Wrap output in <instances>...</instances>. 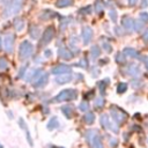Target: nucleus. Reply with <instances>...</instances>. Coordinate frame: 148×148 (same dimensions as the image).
<instances>
[{
	"instance_id": "obj_15",
	"label": "nucleus",
	"mask_w": 148,
	"mask_h": 148,
	"mask_svg": "<svg viewBox=\"0 0 148 148\" xmlns=\"http://www.w3.org/2000/svg\"><path fill=\"white\" fill-rule=\"evenodd\" d=\"M123 53L126 56V57H130V58H134V59H141V54L139 51L132 49V47H125L123 50Z\"/></svg>"
},
{
	"instance_id": "obj_35",
	"label": "nucleus",
	"mask_w": 148,
	"mask_h": 148,
	"mask_svg": "<svg viewBox=\"0 0 148 148\" xmlns=\"http://www.w3.org/2000/svg\"><path fill=\"white\" fill-rule=\"evenodd\" d=\"M109 16H110L111 21L116 23V21H117V16H118V15H117L116 9H110V10H109Z\"/></svg>"
},
{
	"instance_id": "obj_12",
	"label": "nucleus",
	"mask_w": 148,
	"mask_h": 148,
	"mask_svg": "<svg viewBox=\"0 0 148 148\" xmlns=\"http://www.w3.org/2000/svg\"><path fill=\"white\" fill-rule=\"evenodd\" d=\"M68 72H71V67L65 64H60L51 69V74H54V75H60L64 73H68Z\"/></svg>"
},
{
	"instance_id": "obj_41",
	"label": "nucleus",
	"mask_w": 148,
	"mask_h": 148,
	"mask_svg": "<svg viewBox=\"0 0 148 148\" xmlns=\"http://www.w3.org/2000/svg\"><path fill=\"white\" fill-rule=\"evenodd\" d=\"M140 60L143 62V65H145L146 69L148 71V56H143V57H141V59H140Z\"/></svg>"
},
{
	"instance_id": "obj_34",
	"label": "nucleus",
	"mask_w": 148,
	"mask_h": 148,
	"mask_svg": "<svg viewBox=\"0 0 148 148\" xmlns=\"http://www.w3.org/2000/svg\"><path fill=\"white\" fill-rule=\"evenodd\" d=\"M88 109H89V104H88V102H81V103L79 104V110H80V111L87 112Z\"/></svg>"
},
{
	"instance_id": "obj_16",
	"label": "nucleus",
	"mask_w": 148,
	"mask_h": 148,
	"mask_svg": "<svg viewBox=\"0 0 148 148\" xmlns=\"http://www.w3.org/2000/svg\"><path fill=\"white\" fill-rule=\"evenodd\" d=\"M39 32H40V30H39L38 25L30 24V27H29V34H30V36H31L32 39H37L39 37Z\"/></svg>"
},
{
	"instance_id": "obj_50",
	"label": "nucleus",
	"mask_w": 148,
	"mask_h": 148,
	"mask_svg": "<svg viewBox=\"0 0 148 148\" xmlns=\"http://www.w3.org/2000/svg\"><path fill=\"white\" fill-rule=\"evenodd\" d=\"M1 46H2V40H1V38H0V49H1Z\"/></svg>"
},
{
	"instance_id": "obj_28",
	"label": "nucleus",
	"mask_w": 148,
	"mask_h": 148,
	"mask_svg": "<svg viewBox=\"0 0 148 148\" xmlns=\"http://www.w3.org/2000/svg\"><path fill=\"white\" fill-rule=\"evenodd\" d=\"M109 81H110L109 79H104L103 81L98 82V89H99V92H101L102 95H104V92H105V87L108 86Z\"/></svg>"
},
{
	"instance_id": "obj_19",
	"label": "nucleus",
	"mask_w": 148,
	"mask_h": 148,
	"mask_svg": "<svg viewBox=\"0 0 148 148\" xmlns=\"http://www.w3.org/2000/svg\"><path fill=\"white\" fill-rule=\"evenodd\" d=\"M83 120H84V123H86L87 125H91V124H94V121H95V113L91 112V111H88V112L84 114Z\"/></svg>"
},
{
	"instance_id": "obj_20",
	"label": "nucleus",
	"mask_w": 148,
	"mask_h": 148,
	"mask_svg": "<svg viewBox=\"0 0 148 148\" xmlns=\"http://www.w3.org/2000/svg\"><path fill=\"white\" fill-rule=\"evenodd\" d=\"M99 121H101V125L104 127V128H110V125H111V121L109 120V116L106 113H103L99 118Z\"/></svg>"
},
{
	"instance_id": "obj_5",
	"label": "nucleus",
	"mask_w": 148,
	"mask_h": 148,
	"mask_svg": "<svg viewBox=\"0 0 148 148\" xmlns=\"http://www.w3.org/2000/svg\"><path fill=\"white\" fill-rule=\"evenodd\" d=\"M111 116H112L114 123L118 124V125H121L126 120V118H127V113L124 112L121 109H119L117 106L114 108V105L111 106Z\"/></svg>"
},
{
	"instance_id": "obj_33",
	"label": "nucleus",
	"mask_w": 148,
	"mask_h": 148,
	"mask_svg": "<svg viewBox=\"0 0 148 148\" xmlns=\"http://www.w3.org/2000/svg\"><path fill=\"white\" fill-rule=\"evenodd\" d=\"M102 45H103V49H104V51L106 52V53H111L112 52V46H111V44L109 43V42H103L102 43Z\"/></svg>"
},
{
	"instance_id": "obj_10",
	"label": "nucleus",
	"mask_w": 148,
	"mask_h": 148,
	"mask_svg": "<svg viewBox=\"0 0 148 148\" xmlns=\"http://www.w3.org/2000/svg\"><path fill=\"white\" fill-rule=\"evenodd\" d=\"M73 79V74L71 72L68 73H64V74H60V75H57L56 77V83L57 84H66V83H69Z\"/></svg>"
},
{
	"instance_id": "obj_8",
	"label": "nucleus",
	"mask_w": 148,
	"mask_h": 148,
	"mask_svg": "<svg viewBox=\"0 0 148 148\" xmlns=\"http://www.w3.org/2000/svg\"><path fill=\"white\" fill-rule=\"evenodd\" d=\"M134 24L135 20H133L130 16H123L121 18V27L126 31H134Z\"/></svg>"
},
{
	"instance_id": "obj_42",
	"label": "nucleus",
	"mask_w": 148,
	"mask_h": 148,
	"mask_svg": "<svg viewBox=\"0 0 148 148\" xmlns=\"http://www.w3.org/2000/svg\"><path fill=\"white\" fill-rule=\"evenodd\" d=\"M142 40L145 42V43H148V28L143 31V34H142Z\"/></svg>"
},
{
	"instance_id": "obj_7",
	"label": "nucleus",
	"mask_w": 148,
	"mask_h": 148,
	"mask_svg": "<svg viewBox=\"0 0 148 148\" xmlns=\"http://www.w3.org/2000/svg\"><path fill=\"white\" fill-rule=\"evenodd\" d=\"M14 35L13 34H7L3 38V49L7 53H12L14 49Z\"/></svg>"
},
{
	"instance_id": "obj_27",
	"label": "nucleus",
	"mask_w": 148,
	"mask_h": 148,
	"mask_svg": "<svg viewBox=\"0 0 148 148\" xmlns=\"http://www.w3.org/2000/svg\"><path fill=\"white\" fill-rule=\"evenodd\" d=\"M114 60H116V62H118V64H125V61H126V56H125L123 52H118V53L114 56Z\"/></svg>"
},
{
	"instance_id": "obj_29",
	"label": "nucleus",
	"mask_w": 148,
	"mask_h": 148,
	"mask_svg": "<svg viewBox=\"0 0 148 148\" xmlns=\"http://www.w3.org/2000/svg\"><path fill=\"white\" fill-rule=\"evenodd\" d=\"M68 23H69V18L68 17H61L60 18V30L61 31H65L66 30V28H67V25H68Z\"/></svg>"
},
{
	"instance_id": "obj_1",
	"label": "nucleus",
	"mask_w": 148,
	"mask_h": 148,
	"mask_svg": "<svg viewBox=\"0 0 148 148\" xmlns=\"http://www.w3.org/2000/svg\"><path fill=\"white\" fill-rule=\"evenodd\" d=\"M77 97V90L76 89H65L61 90L58 95H56L52 98V103H60L65 101H74Z\"/></svg>"
},
{
	"instance_id": "obj_31",
	"label": "nucleus",
	"mask_w": 148,
	"mask_h": 148,
	"mask_svg": "<svg viewBox=\"0 0 148 148\" xmlns=\"http://www.w3.org/2000/svg\"><path fill=\"white\" fill-rule=\"evenodd\" d=\"M127 90V83L126 82H120V83H118V86H117V92L118 94H123V92H125Z\"/></svg>"
},
{
	"instance_id": "obj_18",
	"label": "nucleus",
	"mask_w": 148,
	"mask_h": 148,
	"mask_svg": "<svg viewBox=\"0 0 148 148\" xmlns=\"http://www.w3.org/2000/svg\"><path fill=\"white\" fill-rule=\"evenodd\" d=\"M61 112H62V113L65 114V117L68 118V119H71V118L73 117V114H74L73 109H72V106H69V105H64V106H61Z\"/></svg>"
},
{
	"instance_id": "obj_4",
	"label": "nucleus",
	"mask_w": 148,
	"mask_h": 148,
	"mask_svg": "<svg viewBox=\"0 0 148 148\" xmlns=\"http://www.w3.org/2000/svg\"><path fill=\"white\" fill-rule=\"evenodd\" d=\"M34 52V45L29 42V40H23L20 44V49H18V57L21 60H27L31 57Z\"/></svg>"
},
{
	"instance_id": "obj_43",
	"label": "nucleus",
	"mask_w": 148,
	"mask_h": 148,
	"mask_svg": "<svg viewBox=\"0 0 148 148\" xmlns=\"http://www.w3.org/2000/svg\"><path fill=\"white\" fill-rule=\"evenodd\" d=\"M114 32H116L118 36H121L123 30H121V28H120V27H116V28H114Z\"/></svg>"
},
{
	"instance_id": "obj_25",
	"label": "nucleus",
	"mask_w": 148,
	"mask_h": 148,
	"mask_svg": "<svg viewBox=\"0 0 148 148\" xmlns=\"http://www.w3.org/2000/svg\"><path fill=\"white\" fill-rule=\"evenodd\" d=\"M59 126V121H58V118L54 116V117H52L51 119H50V121L47 123V128L49 130H54V128H57Z\"/></svg>"
},
{
	"instance_id": "obj_26",
	"label": "nucleus",
	"mask_w": 148,
	"mask_h": 148,
	"mask_svg": "<svg viewBox=\"0 0 148 148\" xmlns=\"http://www.w3.org/2000/svg\"><path fill=\"white\" fill-rule=\"evenodd\" d=\"M14 27H15L16 31H22L24 28V21L21 18H15L14 20Z\"/></svg>"
},
{
	"instance_id": "obj_21",
	"label": "nucleus",
	"mask_w": 148,
	"mask_h": 148,
	"mask_svg": "<svg viewBox=\"0 0 148 148\" xmlns=\"http://www.w3.org/2000/svg\"><path fill=\"white\" fill-rule=\"evenodd\" d=\"M43 73H44V72H43V69H40V68L34 69V71H31L30 76H29V77H27V80H28V81H32V80H35L36 77H39Z\"/></svg>"
},
{
	"instance_id": "obj_3",
	"label": "nucleus",
	"mask_w": 148,
	"mask_h": 148,
	"mask_svg": "<svg viewBox=\"0 0 148 148\" xmlns=\"http://www.w3.org/2000/svg\"><path fill=\"white\" fill-rule=\"evenodd\" d=\"M86 140L92 148H104V146L102 143V140H101V136L97 133V131H95V130H89L87 132Z\"/></svg>"
},
{
	"instance_id": "obj_38",
	"label": "nucleus",
	"mask_w": 148,
	"mask_h": 148,
	"mask_svg": "<svg viewBox=\"0 0 148 148\" xmlns=\"http://www.w3.org/2000/svg\"><path fill=\"white\" fill-rule=\"evenodd\" d=\"M140 20L143 22V23H148V13L147 12H141L140 15H139Z\"/></svg>"
},
{
	"instance_id": "obj_2",
	"label": "nucleus",
	"mask_w": 148,
	"mask_h": 148,
	"mask_svg": "<svg viewBox=\"0 0 148 148\" xmlns=\"http://www.w3.org/2000/svg\"><path fill=\"white\" fill-rule=\"evenodd\" d=\"M22 1L23 0H10L7 5V7L5 8V10L2 13V16L3 17H9V16L16 15L22 8Z\"/></svg>"
},
{
	"instance_id": "obj_39",
	"label": "nucleus",
	"mask_w": 148,
	"mask_h": 148,
	"mask_svg": "<svg viewBox=\"0 0 148 148\" xmlns=\"http://www.w3.org/2000/svg\"><path fill=\"white\" fill-rule=\"evenodd\" d=\"M143 27V22L140 20V21H135V24H134V31H140Z\"/></svg>"
},
{
	"instance_id": "obj_24",
	"label": "nucleus",
	"mask_w": 148,
	"mask_h": 148,
	"mask_svg": "<svg viewBox=\"0 0 148 148\" xmlns=\"http://www.w3.org/2000/svg\"><path fill=\"white\" fill-rule=\"evenodd\" d=\"M90 56H91L92 59L98 58V57L101 56V49H99V46H97V45H92L91 49H90Z\"/></svg>"
},
{
	"instance_id": "obj_51",
	"label": "nucleus",
	"mask_w": 148,
	"mask_h": 148,
	"mask_svg": "<svg viewBox=\"0 0 148 148\" xmlns=\"http://www.w3.org/2000/svg\"><path fill=\"white\" fill-rule=\"evenodd\" d=\"M0 148H2V146H1V145H0Z\"/></svg>"
},
{
	"instance_id": "obj_47",
	"label": "nucleus",
	"mask_w": 148,
	"mask_h": 148,
	"mask_svg": "<svg viewBox=\"0 0 148 148\" xmlns=\"http://www.w3.org/2000/svg\"><path fill=\"white\" fill-rule=\"evenodd\" d=\"M141 6H142V8H146V7L148 6V2H147V0H142V1H141Z\"/></svg>"
},
{
	"instance_id": "obj_49",
	"label": "nucleus",
	"mask_w": 148,
	"mask_h": 148,
	"mask_svg": "<svg viewBox=\"0 0 148 148\" xmlns=\"http://www.w3.org/2000/svg\"><path fill=\"white\" fill-rule=\"evenodd\" d=\"M117 143H118V141L116 140V139H111V146L113 147V146H117Z\"/></svg>"
},
{
	"instance_id": "obj_45",
	"label": "nucleus",
	"mask_w": 148,
	"mask_h": 148,
	"mask_svg": "<svg viewBox=\"0 0 148 148\" xmlns=\"http://www.w3.org/2000/svg\"><path fill=\"white\" fill-rule=\"evenodd\" d=\"M140 84H141V82H140L139 80H133V81H132V86H133V87H135V88H136V87H139Z\"/></svg>"
},
{
	"instance_id": "obj_9",
	"label": "nucleus",
	"mask_w": 148,
	"mask_h": 148,
	"mask_svg": "<svg viewBox=\"0 0 148 148\" xmlns=\"http://www.w3.org/2000/svg\"><path fill=\"white\" fill-rule=\"evenodd\" d=\"M92 29L90 27H83L82 28V32H81V36H82V40H83V44L84 45H88L91 39H92Z\"/></svg>"
},
{
	"instance_id": "obj_14",
	"label": "nucleus",
	"mask_w": 148,
	"mask_h": 148,
	"mask_svg": "<svg viewBox=\"0 0 148 148\" xmlns=\"http://www.w3.org/2000/svg\"><path fill=\"white\" fill-rule=\"evenodd\" d=\"M58 56H59V58H61L64 60H69L74 57V53L71 50H68L67 47H60L58 50Z\"/></svg>"
},
{
	"instance_id": "obj_37",
	"label": "nucleus",
	"mask_w": 148,
	"mask_h": 148,
	"mask_svg": "<svg viewBox=\"0 0 148 148\" xmlns=\"http://www.w3.org/2000/svg\"><path fill=\"white\" fill-rule=\"evenodd\" d=\"M88 60L87 59H81L79 62H76V64H74V66H80V67H82V68H88Z\"/></svg>"
},
{
	"instance_id": "obj_48",
	"label": "nucleus",
	"mask_w": 148,
	"mask_h": 148,
	"mask_svg": "<svg viewBox=\"0 0 148 148\" xmlns=\"http://www.w3.org/2000/svg\"><path fill=\"white\" fill-rule=\"evenodd\" d=\"M136 2H138V0H128V5L130 6H134Z\"/></svg>"
},
{
	"instance_id": "obj_6",
	"label": "nucleus",
	"mask_w": 148,
	"mask_h": 148,
	"mask_svg": "<svg viewBox=\"0 0 148 148\" xmlns=\"http://www.w3.org/2000/svg\"><path fill=\"white\" fill-rule=\"evenodd\" d=\"M54 35H56L54 27H53V25H49V27L44 30V32H43V35H42L39 45H40V46H45V45H47V44L53 39Z\"/></svg>"
},
{
	"instance_id": "obj_30",
	"label": "nucleus",
	"mask_w": 148,
	"mask_h": 148,
	"mask_svg": "<svg viewBox=\"0 0 148 148\" xmlns=\"http://www.w3.org/2000/svg\"><path fill=\"white\" fill-rule=\"evenodd\" d=\"M8 67H9V64H8L7 59H5V58H0V72L7 71Z\"/></svg>"
},
{
	"instance_id": "obj_36",
	"label": "nucleus",
	"mask_w": 148,
	"mask_h": 148,
	"mask_svg": "<svg viewBox=\"0 0 148 148\" xmlns=\"http://www.w3.org/2000/svg\"><path fill=\"white\" fill-rule=\"evenodd\" d=\"M91 12H92V10H91V6H86V7H83V8H81V9L79 10L80 14H84V15L90 14Z\"/></svg>"
},
{
	"instance_id": "obj_22",
	"label": "nucleus",
	"mask_w": 148,
	"mask_h": 148,
	"mask_svg": "<svg viewBox=\"0 0 148 148\" xmlns=\"http://www.w3.org/2000/svg\"><path fill=\"white\" fill-rule=\"evenodd\" d=\"M104 8H105V2H104V0H96V1H95V10H96V13L101 14V13L104 10Z\"/></svg>"
},
{
	"instance_id": "obj_40",
	"label": "nucleus",
	"mask_w": 148,
	"mask_h": 148,
	"mask_svg": "<svg viewBox=\"0 0 148 148\" xmlns=\"http://www.w3.org/2000/svg\"><path fill=\"white\" fill-rule=\"evenodd\" d=\"M27 68H28V65H24V67H21V69H20V72H18V77H20V79H22V77L25 76V71H27Z\"/></svg>"
},
{
	"instance_id": "obj_11",
	"label": "nucleus",
	"mask_w": 148,
	"mask_h": 148,
	"mask_svg": "<svg viewBox=\"0 0 148 148\" xmlns=\"http://www.w3.org/2000/svg\"><path fill=\"white\" fill-rule=\"evenodd\" d=\"M126 72H127L128 75H131V76H133V77L136 79L141 74V68H140V66L138 64H131V65L127 66Z\"/></svg>"
},
{
	"instance_id": "obj_23",
	"label": "nucleus",
	"mask_w": 148,
	"mask_h": 148,
	"mask_svg": "<svg viewBox=\"0 0 148 148\" xmlns=\"http://www.w3.org/2000/svg\"><path fill=\"white\" fill-rule=\"evenodd\" d=\"M74 3V0H58L56 2V6L58 8H64V7H68L72 6Z\"/></svg>"
},
{
	"instance_id": "obj_46",
	"label": "nucleus",
	"mask_w": 148,
	"mask_h": 148,
	"mask_svg": "<svg viewBox=\"0 0 148 148\" xmlns=\"http://www.w3.org/2000/svg\"><path fill=\"white\" fill-rule=\"evenodd\" d=\"M98 73H99V71H98V69L96 71V67H94V71H92V76H94V77H95V76H97V75H98Z\"/></svg>"
},
{
	"instance_id": "obj_13",
	"label": "nucleus",
	"mask_w": 148,
	"mask_h": 148,
	"mask_svg": "<svg viewBox=\"0 0 148 148\" xmlns=\"http://www.w3.org/2000/svg\"><path fill=\"white\" fill-rule=\"evenodd\" d=\"M49 82V73H43L34 83V87L35 88H43Z\"/></svg>"
},
{
	"instance_id": "obj_44",
	"label": "nucleus",
	"mask_w": 148,
	"mask_h": 148,
	"mask_svg": "<svg viewBox=\"0 0 148 148\" xmlns=\"http://www.w3.org/2000/svg\"><path fill=\"white\" fill-rule=\"evenodd\" d=\"M44 56H45L46 58H50V57L52 56V51H51V50H45V51H44Z\"/></svg>"
},
{
	"instance_id": "obj_32",
	"label": "nucleus",
	"mask_w": 148,
	"mask_h": 148,
	"mask_svg": "<svg viewBox=\"0 0 148 148\" xmlns=\"http://www.w3.org/2000/svg\"><path fill=\"white\" fill-rule=\"evenodd\" d=\"M103 105H104V98H103L102 96L97 97V98L95 99V106H96L97 109H101Z\"/></svg>"
},
{
	"instance_id": "obj_17",
	"label": "nucleus",
	"mask_w": 148,
	"mask_h": 148,
	"mask_svg": "<svg viewBox=\"0 0 148 148\" xmlns=\"http://www.w3.org/2000/svg\"><path fill=\"white\" fill-rule=\"evenodd\" d=\"M58 14L56 13V12H52V10H50V9H45L40 15H39V18L40 20H43V21H46V20H50V18H52L53 16H57Z\"/></svg>"
}]
</instances>
